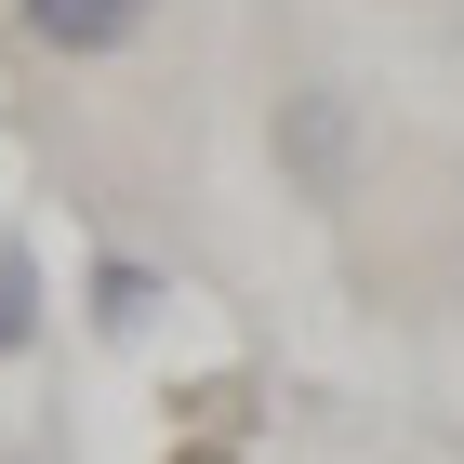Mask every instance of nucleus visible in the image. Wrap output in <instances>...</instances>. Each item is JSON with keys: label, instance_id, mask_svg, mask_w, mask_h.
<instances>
[{"label": "nucleus", "instance_id": "obj_1", "mask_svg": "<svg viewBox=\"0 0 464 464\" xmlns=\"http://www.w3.org/2000/svg\"><path fill=\"white\" fill-rule=\"evenodd\" d=\"M279 173L305 186L319 213H332V199L358 186V107L332 93V80H305V93H279Z\"/></svg>", "mask_w": 464, "mask_h": 464}, {"label": "nucleus", "instance_id": "obj_2", "mask_svg": "<svg viewBox=\"0 0 464 464\" xmlns=\"http://www.w3.org/2000/svg\"><path fill=\"white\" fill-rule=\"evenodd\" d=\"M14 14H27V40H40V53H67V67H93V53H133L160 0H14Z\"/></svg>", "mask_w": 464, "mask_h": 464}, {"label": "nucleus", "instance_id": "obj_3", "mask_svg": "<svg viewBox=\"0 0 464 464\" xmlns=\"http://www.w3.org/2000/svg\"><path fill=\"white\" fill-rule=\"evenodd\" d=\"M40 345V252L0 226V358H27Z\"/></svg>", "mask_w": 464, "mask_h": 464}, {"label": "nucleus", "instance_id": "obj_4", "mask_svg": "<svg viewBox=\"0 0 464 464\" xmlns=\"http://www.w3.org/2000/svg\"><path fill=\"white\" fill-rule=\"evenodd\" d=\"M146 305H160V279H146V266H93V319H107V332H133Z\"/></svg>", "mask_w": 464, "mask_h": 464}]
</instances>
